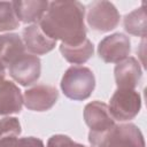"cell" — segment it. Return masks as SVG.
<instances>
[{"label":"cell","mask_w":147,"mask_h":147,"mask_svg":"<svg viewBox=\"0 0 147 147\" xmlns=\"http://www.w3.org/2000/svg\"><path fill=\"white\" fill-rule=\"evenodd\" d=\"M59 92L55 87L38 84L28 88L23 94V105L32 111L49 110L57 101Z\"/></svg>","instance_id":"obj_8"},{"label":"cell","mask_w":147,"mask_h":147,"mask_svg":"<svg viewBox=\"0 0 147 147\" xmlns=\"http://www.w3.org/2000/svg\"><path fill=\"white\" fill-rule=\"evenodd\" d=\"M21 131V124L16 117H5L0 119V140L6 137H17Z\"/></svg>","instance_id":"obj_19"},{"label":"cell","mask_w":147,"mask_h":147,"mask_svg":"<svg viewBox=\"0 0 147 147\" xmlns=\"http://www.w3.org/2000/svg\"><path fill=\"white\" fill-rule=\"evenodd\" d=\"M84 121L90 127V132H102L115 125L108 106L101 101H92L85 106Z\"/></svg>","instance_id":"obj_9"},{"label":"cell","mask_w":147,"mask_h":147,"mask_svg":"<svg viewBox=\"0 0 147 147\" xmlns=\"http://www.w3.org/2000/svg\"><path fill=\"white\" fill-rule=\"evenodd\" d=\"M23 95L18 86L5 79L0 83V116L18 114L22 110Z\"/></svg>","instance_id":"obj_12"},{"label":"cell","mask_w":147,"mask_h":147,"mask_svg":"<svg viewBox=\"0 0 147 147\" xmlns=\"http://www.w3.org/2000/svg\"><path fill=\"white\" fill-rule=\"evenodd\" d=\"M119 13L110 1H93L87 6L86 21L92 30L108 32L119 24Z\"/></svg>","instance_id":"obj_5"},{"label":"cell","mask_w":147,"mask_h":147,"mask_svg":"<svg viewBox=\"0 0 147 147\" xmlns=\"http://www.w3.org/2000/svg\"><path fill=\"white\" fill-rule=\"evenodd\" d=\"M95 88V77L92 70L83 65H71L61 79L63 94L75 101H83L91 96Z\"/></svg>","instance_id":"obj_3"},{"label":"cell","mask_w":147,"mask_h":147,"mask_svg":"<svg viewBox=\"0 0 147 147\" xmlns=\"http://www.w3.org/2000/svg\"><path fill=\"white\" fill-rule=\"evenodd\" d=\"M60 52H61L62 56L69 63L83 64L92 57V55L94 53V46H93L92 41L86 38L82 44L74 45V46L61 44Z\"/></svg>","instance_id":"obj_15"},{"label":"cell","mask_w":147,"mask_h":147,"mask_svg":"<svg viewBox=\"0 0 147 147\" xmlns=\"http://www.w3.org/2000/svg\"><path fill=\"white\" fill-rule=\"evenodd\" d=\"M91 147H145L144 134L133 123L115 124L102 132H90Z\"/></svg>","instance_id":"obj_2"},{"label":"cell","mask_w":147,"mask_h":147,"mask_svg":"<svg viewBox=\"0 0 147 147\" xmlns=\"http://www.w3.org/2000/svg\"><path fill=\"white\" fill-rule=\"evenodd\" d=\"M108 108L114 119L119 122L131 121L141 109L140 94L134 90L117 88L110 98Z\"/></svg>","instance_id":"obj_4"},{"label":"cell","mask_w":147,"mask_h":147,"mask_svg":"<svg viewBox=\"0 0 147 147\" xmlns=\"http://www.w3.org/2000/svg\"><path fill=\"white\" fill-rule=\"evenodd\" d=\"M20 21L14 10L13 1H0V32L17 29Z\"/></svg>","instance_id":"obj_17"},{"label":"cell","mask_w":147,"mask_h":147,"mask_svg":"<svg viewBox=\"0 0 147 147\" xmlns=\"http://www.w3.org/2000/svg\"><path fill=\"white\" fill-rule=\"evenodd\" d=\"M131 52V41L124 33H113L105 37L98 46V54L106 63H118L125 60Z\"/></svg>","instance_id":"obj_7"},{"label":"cell","mask_w":147,"mask_h":147,"mask_svg":"<svg viewBox=\"0 0 147 147\" xmlns=\"http://www.w3.org/2000/svg\"><path fill=\"white\" fill-rule=\"evenodd\" d=\"M85 7L79 1H52L38 25L44 33L61 44L74 46L86 39Z\"/></svg>","instance_id":"obj_1"},{"label":"cell","mask_w":147,"mask_h":147,"mask_svg":"<svg viewBox=\"0 0 147 147\" xmlns=\"http://www.w3.org/2000/svg\"><path fill=\"white\" fill-rule=\"evenodd\" d=\"M46 0H16L13 1L17 20L22 23H39L48 8Z\"/></svg>","instance_id":"obj_13"},{"label":"cell","mask_w":147,"mask_h":147,"mask_svg":"<svg viewBox=\"0 0 147 147\" xmlns=\"http://www.w3.org/2000/svg\"><path fill=\"white\" fill-rule=\"evenodd\" d=\"M0 147H45V145L36 137H6L0 140Z\"/></svg>","instance_id":"obj_18"},{"label":"cell","mask_w":147,"mask_h":147,"mask_svg":"<svg viewBox=\"0 0 147 147\" xmlns=\"http://www.w3.org/2000/svg\"><path fill=\"white\" fill-rule=\"evenodd\" d=\"M47 147H86L85 145L75 142L70 137L64 134H54L47 141Z\"/></svg>","instance_id":"obj_20"},{"label":"cell","mask_w":147,"mask_h":147,"mask_svg":"<svg viewBox=\"0 0 147 147\" xmlns=\"http://www.w3.org/2000/svg\"><path fill=\"white\" fill-rule=\"evenodd\" d=\"M6 79V67L0 62V83Z\"/></svg>","instance_id":"obj_21"},{"label":"cell","mask_w":147,"mask_h":147,"mask_svg":"<svg viewBox=\"0 0 147 147\" xmlns=\"http://www.w3.org/2000/svg\"><path fill=\"white\" fill-rule=\"evenodd\" d=\"M22 40L30 54L33 55H44L52 49H54L56 41L47 37L38 24H31L23 29Z\"/></svg>","instance_id":"obj_11"},{"label":"cell","mask_w":147,"mask_h":147,"mask_svg":"<svg viewBox=\"0 0 147 147\" xmlns=\"http://www.w3.org/2000/svg\"><path fill=\"white\" fill-rule=\"evenodd\" d=\"M124 29L127 33L145 39L147 23H146V13L144 9V3L141 7L136 8L131 13L124 16Z\"/></svg>","instance_id":"obj_16"},{"label":"cell","mask_w":147,"mask_h":147,"mask_svg":"<svg viewBox=\"0 0 147 147\" xmlns=\"http://www.w3.org/2000/svg\"><path fill=\"white\" fill-rule=\"evenodd\" d=\"M114 74L117 88L123 90H134L142 77L140 63L133 56H127L125 60L118 62L114 69Z\"/></svg>","instance_id":"obj_10"},{"label":"cell","mask_w":147,"mask_h":147,"mask_svg":"<svg viewBox=\"0 0 147 147\" xmlns=\"http://www.w3.org/2000/svg\"><path fill=\"white\" fill-rule=\"evenodd\" d=\"M24 53L26 52L21 36L13 32L0 34V62L6 68Z\"/></svg>","instance_id":"obj_14"},{"label":"cell","mask_w":147,"mask_h":147,"mask_svg":"<svg viewBox=\"0 0 147 147\" xmlns=\"http://www.w3.org/2000/svg\"><path fill=\"white\" fill-rule=\"evenodd\" d=\"M9 76L20 85L29 86L36 83L41 72V62L37 55L24 53L8 68Z\"/></svg>","instance_id":"obj_6"}]
</instances>
